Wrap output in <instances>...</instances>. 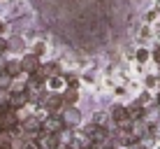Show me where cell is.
Segmentation results:
<instances>
[{
    "instance_id": "6da1fadb",
    "label": "cell",
    "mask_w": 160,
    "mask_h": 149,
    "mask_svg": "<svg viewBox=\"0 0 160 149\" xmlns=\"http://www.w3.org/2000/svg\"><path fill=\"white\" fill-rule=\"evenodd\" d=\"M65 121H63V114H58V112H51L47 119L42 121V130H47V133H53V135H58L60 130L65 128Z\"/></svg>"
},
{
    "instance_id": "7a4b0ae2",
    "label": "cell",
    "mask_w": 160,
    "mask_h": 149,
    "mask_svg": "<svg viewBox=\"0 0 160 149\" xmlns=\"http://www.w3.org/2000/svg\"><path fill=\"white\" fill-rule=\"evenodd\" d=\"M0 126H2L5 130H9V128L16 126V109L14 107H7L2 114H0Z\"/></svg>"
},
{
    "instance_id": "3957f363",
    "label": "cell",
    "mask_w": 160,
    "mask_h": 149,
    "mask_svg": "<svg viewBox=\"0 0 160 149\" xmlns=\"http://www.w3.org/2000/svg\"><path fill=\"white\" fill-rule=\"evenodd\" d=\"M63 121H65L68 126H77V124L81 121V112L74 107V105H68V107H65V112H63Z\"/></svg>"
},
{
    "instance_id": "277c9868",
    "label": "cell",
    "mask_w": 160,
    "mask_h": 149,
    "mask_svg": "<svg viewBox=\"0 0 160 149\" xmlns=\"http://www.w3.org/2000/svg\"><path fill=\"white\" fill-rule=\"evenodd\" d=\"M37 68H40V56H35V54L23 56V61H21V70L23 72H35Z\"/></svg>"
},
{
    "instance_id": "5b68a950",
    "label": "cell",
    "mask_w": 160,
    "mask_h": 149,
    "mask_svg": "<svg viewBox=\"0 0 160 149\" xmlns=\"http://www.w3.org/2000/svg\"><path fill=\"white\" fill-rule=\"evenodd\" d=\"M26 103H30V98H28V93L23 91H19V93H12L9 96V107H14V109H19V107H23Z\"/></svg>"
},
{
    "instance_id": "8992f818",
    "label": "cell",
    "mask_w": 160,
    "mask_h": 149,
    "mask_svg": "<svg viewBox=\"0 0 160 149\" xmlns=\"http://www.w3.org/2000/svg\"><path fill=\"white\" fill-rule=\"evenodd\" d=\"M65 100H63V96H60V93H53V96H47V109L49 112H58L60 109V105H63Z\"/></svg>"
},
{
    "instance_id": "52a82bcc",
    "label": "cell",
    "mask_w": 160,
    "mask_h": 149,
    "mask_svg": "<svg viewBox=\"0 0 160 149\" xmlns=\"http://www.w3.org/2000/svg\"><path fill=\"white\" fill-rule=\"evenodd\" d=\"M144 112H146V107H142V105L137 103V100L128 107V117H130L132 121H135V119H142V117H144Z\"/></svg>"
},
{
    "instance_id": "ba28073f",
    "label": "cell",
    "mask_w": 160,
    "mask_h": 149,
    "mask_svg": "<svg viewBox=\"0 0 160 149\" xmlns=\"http://www.w3.org/2000/svg\"><path fill=\"white\" fill-rule=\"evenodd\" d=\"M23 130H28V133L30 135H37V133H40V130H42V124H40V121H37V119H26L23 121Z\"/></svg>"
},
{
    "instance_id": "9c48e42d",
    "label": "cell",
    "mask_w": 160,
    "mask_h": 149,
    "mask_svg": "<svg viewBox=\"0 0 160 149\" xmlns=\"http://www.w3.org/2000/svg\"><path fill=\"white\" fill-rule=\"evenodd\" d=\"M63 100H65V105H74L77 100H79V91H77L74 86H70V89L63 93Z\"/></svg>"
},
{
    "instance_id": "30bf717a",
    "label": "cell",
    "mask_w": 160,
    "mask_h": 149,
    "mask_svg": "<svg viewBox=\"0 0 160 149\" xmlns=\"http://www.w3.org/2000/svg\"><path fill=\"white\" fill-rule=\"evenodd\" d=\"M5 72L16 77L19 72H23V70H21V63H16V61H7V63H5Z\"/></svg>"
},
{
    "instance_id": "8fae6325",
    "label": "cell",
    "mask_w": 160,
    "mask_h": 149,
    "mask_svg": "<svg viewBox=\"0 0 160 149\" xmlns=\"http://www.w3.org/2000/svg\"><path fill=\"white\" fill-rule=\"evenodd\" d=\"M137 103H139L142 107H151V105L156 103V96H153V93H148V91H144L139 98H137Z\"/></svg>"
},
{
    "instance_id": "7c38bea8",
    "label": "cell",
    "mask_w": 160,
    "mask_h": 149,
    "mask_svg": "<svg viewBox=\"0 0 160 149\" xmlns=\"http://www.w3.org/2000/svg\"><path fill=\"white\" fill-rule=\"evenodd\" d=\"M12 79H14L12 75H7L5 70H0V89H2V91H7L9 86H12Z\"/></svg>"
},
{
    "instance_id": "4fadbf2b",
    "label": "cell",
    "mask_w": 160,
    "mask_h": 149,
    "mask_svg": "<svg viewBox=\"0 0 160 149\" xmlns=\"http://www.w3.org/2000/svg\"><path fill=\"white\" fill-rule=\"evenodd\" d=\"M144 84H146V89H156V86H160L158 75H146L144 77Z\"/></svg>"
},
{
    "instance_id": "5bb4252c",
    "label": "cell",
    "mask_w": 160,
    "mask_h": 149,
    "mask_svg": "<svg viewBox=\"0 0 160 149\" xmlns=\"http://www.w3.org/2000/svg\"><path fill=\"white\" fill-rule=\"evenodd\" d=\"M151 58V51H148V49H137V61H139V63H146V61Z\"/></svg>"
},
{
    "instance_id": "9a60e30c",
    "label": "cell",
    "mask_w": 160,
    "mask_h": 149,
    "mask_svg": "<svg viewBox=\"0 0 160 149\" xmlns=\"http://www.w3.org/2000/svg\"><path fill=\"white\" fill-rule=\"evenodd\" d=\"M63 77H49V86H51V89H60V86H63Z\"/></svg>"
},
{
    "instance_id": "2e32d148",
    "label": "cell",
    "mask_w": 160,
    "mask_h": 149,
    "mask_svg": "<svg viewBox=\"0 0 160 149\" xmlns=\"http://www.w3.org/2000/svg\"><path fill=\"white\" fill-rule=\"evenodd\" d=\"M158 16H160V12L153 7L151 12H146V24H151V21H158Z\"/></svg>"
},
{
    "instance_id": "e0dca14e",
    "label": "cell",
    "mask_w": 160,
    "mask_h": 149,
    "mask_svg": "<svg viewBox=\"0 0 160 149\" xmlns=\"http://www.w3.org/2000/svg\"><path fill=\"white\" fill-rule=\"evenodd\" d=\"M63 79H65V82H68V84H70V86H74V89H77V84H79V79H77V77H74V75H65V77H63Z\"/></svg>"
},
{
    "instance_id": "ac0fdd59",
    "label": "cell",
    "mask_w": 160,
    "mask_h": 149,
    "mask_svg": "<svg viewBox=\"0 0 160 149\" xmlns=\"http://www.w3.org/2000/svg\"><path fill=\"white\" fill-rule=\"evenodd\" d=\"M151 35H153L151 28H148V26H144V28H142V33H139V40H148Z\"/></svg>"
},
{
    "instance_id": "d6986e66",
    "label": "cell",
    "mask_w": 160,
    "mask_h": 149,
    "mask_svg": "<svg viewBox=\"0 0 160 149\" xmlns=\"http://www.w3.org/2000/svg\"><path fill=\"white\" fill-rule=\"evenodd\" d=\"M32 54H35V56H42V54H44V45H42V42H37V45L32 47Z\"/></svg>"
},
{
    "instance_id": "ffe728a7",
    "label": "cell",
    "mask_w": 160,
    "mask_h": 149,
    "mask_svg": "<svg viewBox=\"0 0 160 149\" xmlns=\"http://www.w3.org/2000/svg\"><path fill=\"white\" fill-rule=\"evenodd\" d=\"M151 56H153V61H156V63L160 65V42H158V47L153 49V54H151Z\"/></svg>"
},
{
    "instance_id": "44dd1931",
    "label": "cell",
    "mask_w": 160,
    "mask_h": 149,
    "mask_svg": "<svg viewBox=\"0 0 160 149\" xmlns=\"http://www.w3.org/2000/svg\"><path fill=\"white\" fill-rule=\"evenodd\" d=\"M12 49H16V51H21V49H23V42L21 40H12V45H9Z\"/></svg>"
},
{
    "instance_id": "7402d4cb",
    "label": "cell",
    "mask_w": 160,
    "mask_h": 149,
    "mask_svg": "<svg viewBox=\"0 0 160 149\" xmlns=\"http://www.w3.org/2000/svg\"><path fill=\"white\" fill-rule=\"evenodd\" d=\"M128 149H146V147L142 145V142H137V145H132V147H128Z\"/></svg>"
},
{
    "instance_id": "603a6c76",
    "label": "cell",
    "mask_w": 160,
    "mask_h": 149,
    "mask_svg": "<svg viewBox=\"0 0 160 149\" xmlns=\"http://www.w3.org/2000/svg\"><path fill=\"white\" fill-rule=\"evenodd\" d=\"M5 49H7V42H5V40H0V54H2Z\"/></svg>"
},
{
    "instance_id": "cb8c5ba5",
    "label": "cell",
    "mask_w": 160,
    "mask_h": 149,
    "mask_svg": "<svg viewBox=\"0 0 160 149\" xmlns=\"http://www.w3.org/2000/svg\"><path fill=\"white\" fill-rule=\"evenodd\" d=\"M156 9H158V12H160V0H156Z\"/></svg>"
},
{
    "instance_id": "d4e9b609",
    "label": "cell",
    "mask_w": 160,
    "mask_h": 149,
    "mask_svg": "<svg viewBox=\"0 0 160 149\" xmlns=\"http://www.w3.org/2000/svg\"><path fill=\"white\" fill-rule=\"evenodd\" d=\"M5 30V26H2V21H0V33H2Z\"/></svg>"
},
{
    "instance_id": "484cf974",
    "label": "cell",
    "mask_w": 160,
    "mask_h": 149,
    "mask_svg": "<svg viewBox=\"0 0 160 149\" xmlns=\"http://www.w3.org/2000/svg\"><path fill=\"white\" fill-rule=\"evenodd\" d=\"M2 130H5V128H2V126H0V133H2Z\"/></svg>"
},
{
    "instance_id": "4316f807",
    "label": "cell",
    "mask_w": 160,
    "mask_h": 149,
    "mask_svg": "<svg viewBox=\"0 0 160 149\" xmlns=\"http://www.w3.org/2000/svg\"><path fill=\"white\" fill-rule=\"evenodd\" d=\"M158 79H160V72H158Z\"/></svg>"
},
{
    "instance_id": "83f0119b",
    "label": "cell",
    "mask_w": 160,
    "mask_h": 149,
    "mask_svg": "<svg viewBox=\"0 0 160 149\" xmlns=\"http://www.w3.org/2000/svg\"><path fill=\"white\" fill-rule=\"evenodd\" d=\"M158 149H160V147H158Z\"/></svg>"
}]
</instances>
